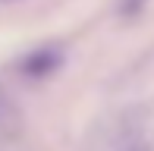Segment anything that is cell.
I'll use <instances>...</instances> for the list:
<instances>
[{"instance_id":"cell-2","label":"cell","mask_w":154,"mask_h":151,"mask_svg":"<svg viewBox=\"0 0 154 151\" xmlns=\"http://www.w3.org/2000/svg\"><path fill=\"white\" fill-rule=\"evenodd\" d=\"M142 3H145V0H129V6H126V13H135L138 6H142Z\"/></svg>"},{"instance_id":"cell-1","label":"cell","mask_w":154,"mask_h":151,"mask_svg":"<svg viewBox=\"0 0 154 151\" xmlns=\"http://www.w3.org/2000/svg\"><path fill=\"white\" fill-rule=\"evenodd\" d=\"M63 63V51L60 47H38V51H32L29 57L19 63V69H22V76H29V79H44V76L57 72Z\"/></svg>"}]
</instances>
